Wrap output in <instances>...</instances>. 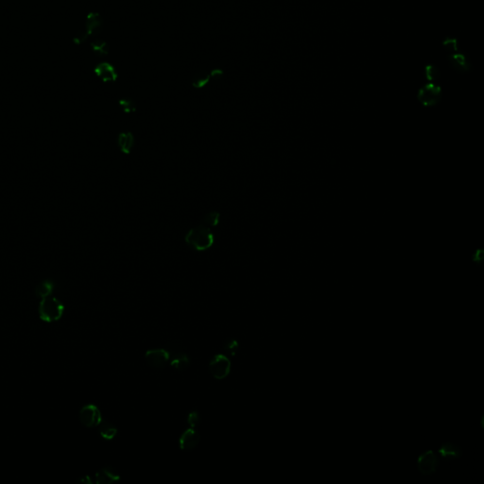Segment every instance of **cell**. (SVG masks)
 Segmentation results:
<instances>
[{
  "mask_svg": "<svg viewBox=\"0 0 484 484\" xmlns=\"http://www.w3.org/2000/svg\"><path fill=\"white\" fill-rule=\"evenodd\" d=\"M120 479L118 471L112 467H104L96 474V483L99 484H110Z\"/></svg>",
  "mask_w": 484,
  "mask_h": 484,
  "instance_id": "cell-12",
  "label": "cell"
},
{
  "mask_svg": "<svg viewBox=\"0 0 484 484\" xmlns=\"http://www.w3.org/2000/svg\"><path fill=\"white\" fill-rule=\"evenodd\" d=\"M95 73L100 79H102L104 83L115 82L118 79V73L116 69L114 68V66H112L110 63H102L99 65H97L95 68Z\"/></svg>",
  "mask_w": 484,
  "mask_h": 484,
  "instance_id": "cell-11",
  "label": "cell"
},
{
  "mask_svg": "<svg viewBox=\"0 0 484 484\" xmlns=\"http://www.w3.org/2000/svg\"><path fill=\"white\" fill-rule=\"evenodd\" d=\"M119 105L125 113H132L136 110V104L132 99H122L119 101Z\"/></svg>",
  "mask_w": 484,
  "mask_h": 484,
  "instance_id": "cell-22",
  "label": "cell"
},
{
  "mask_svg": "<svg viewBox=\"0 0 484 484\" xmlns=\"http://www.w3.org/2000/svg\"><path fill=\"white\" fill-rule=\"evenodd\" d=\"M91 47L93 49V51L100 55V56H103V55H107L108 54V46H107V44L105 41L103 40H101V39H96L95 41H93L91 43Z\"/></svg>",
  "mask_w": 484,
  "mask_h": 484,
  "instance_id": "cell-18",
  "label": "cell"
},
{
  "mask_svg": "<svg viewBox=\"0 0 484 484\" xmlns=\"http://www.w3.org/2000/svg\"><path fill=\"white\" fill-rule=\"evenodd\" d=\"M186 242L192 249L206 251L214 244V235L211 228L205 224H200L190 229L186 235Z\"/></svg>",
  "mask_w": 484,
  "mask_h": 484,
  "instance_id": "cell-1",
  "label": "cell"
},
{
  "mask_svg": "<svg viewBox=\"0 0 484 484\" xmlns=\"http://www.w3.org/2000/svg\"><path fill=\"white\" fill-rule=\"evenodd\" d=\"M118 147L124 153H131L134 146V136L132 132H120L118 137Z\"/></svg>",
  "mask_w": 484,
  "mask_h": 484,
  "instance_id": "cell-13",
  "label": "cell"
},
{
  "mask_svg": "<svg viewBox=\"0 0 484 484\" xmlns=\"http://www.w3.org/2000/svg\"><path fill=\"white\" fill-rule=\"evenodd\" d=\"M77 483L82 484H92L93 482L89 476H83L77 480Z\"/></svg>",
  "mask_w": 484,
  "mask_h": 484,
  "instance_id": "cell-25",
  "label": "cell"
},
{
  "mask_svg": "<svg viewBox=\"0 0 484 484\" xmlns=\"http://www.w3.org/2000/svg\"><path fill=\"white\" fill-rule=\"evenodd\" d=\"M99 431H100V434L103 439L108 441L114 439L116 437V435L118 434V429L112 424H110L109 422H107L103 419L102 420L101 424L99 425Z\"/></svg>",
  "mask_w": 484,
  "mask_h": 484,
  "instance_id": "cell-15",
  "label": "cell"
},
{
  "mask_svg": "<svg viewBox=\"0 0 484 484\" xmlns=\"http://www.w3.org/2000/svg\"><path fill=\"white\" fill-rule=\"evenodd\" d=\"M442 90L439 85L435 84H427L419 90L418 100L424 106H433L439 103Z\"/></svg>",
  "mask_w": 484,
  "mask_h": 484,
  "instance_id": "cell-6",
  "label": "cell"
},
{
  "mask_svg": "<svg viewBox=\"0 0 484 484\" xmlns=\"http://www.w3.org/2000/svg\"><path fill=\"white\" fill-rule=\"evenodd\" d=\"M436 464H437V459L436 456L432 452L425 453L419 460V468L425 474L430 473L435 469Z\"/></svg>",
  "mask_w": 484,
  "mask_h": 484,
  "instance_id": "cell-14",
  "label": "cell"
},
{
  "mask_svg": "<svg viewBox=\"0 0 484 484\" xmlns=\"http://www.w3.org/2000/svg\"><path fill=\"white\" fill-rule=\"evenodd\" d=\"M103 20L102 16L97 13H91L87 15L86 23L84 30L78 32L74 37L75 44H81L84 43L90 35L99 34L103 29Z\"/></svg>",
  "mask_w": 484,
  "mask_h": 484,
  "instance_id": "cell-3",
  "label": "cell"
},
{
  "mask_svg": "<svg viewBox=\"0 0 484 484\" xmlns=\"http://www.w3.org/2000/svg\"><path fill=\"white\" fill-rule=\"evenodd\" d=\"M79 419L82 425L92 428L99 426L103 417L99 408L93 404L84 406L79 413Z\"/></svg>",
  "mask_w": 484,
  "mask_h": 484,
  "instance_id": "cell-4",
  "label": "cell"
},
{
  "mask_svg": "<svg viewBox=\"0 0 484 484\" xmlns=\"http://www.w3.org/2000/svg\"><path fill=\"white\" fill-rule=\"evenodd\" d=\"M238 347H239V344L238 342L235 340V339H227L224 344H223V348H224V351L226 354L230 355V356H235L236 352L238 351Z\"/></svg>",
  "mask_w": 484,
  "mask_h": 484,
  "instance_id": "cell-21",
  "label": "cell"
},
{
  "mask_svg": "<svg viewBox=\"0 0 484 484\" xmlns=\"http://www.w3.org/2000/svg\"><path fill=\"white\" fill-rule=\"evenodd\" d=\"M448 60L451 67L458 72L464 73V72H468L471 69L469 60L463 53L457 52L454 54L448 55Z\"/></svg>",
  "mask_w": 484,
  "mask_h": 484,
  "instance_id": "cell-10",
  "label": "cell"
},
{
  "mask_svg": "<svg viewBox=\"0 0 484 484\" xmlns=\"http://www.w3.org/2000/svg\"><path fill=\"white\" fill-rule=\"evenodd\" d=\"M442 45L443 46V48L445 49V51L451 55V54H454V53H457L459 51V48H458V41L456 38H446L442 41Z\"/></svg>",
  "mask_w": 484,
  "mask_h": 484,
  "instance_id": "cell-20",
  "label": "cell"
},
{
  "mask_svg": "<svg viewBox=\"0 0 484 484\" xmlns=\"http://www.w3.org/2000/svg\"><path fill=\"white\" fill-rule=\"evenodd\" d=\"M209 370L215 379H223L230 373L231 362L226 356L217 355L210 361Z\"/></svg>",
  "mask_w": 484,
  "mask_h": 484,
  "instance_id": "cell-5",
  "label": "cell"
},
{
  "mask_svg": "<svg viewBox=\"0 0 484 484\" xmlns=\"http://www.w3.org/2000/svg\"><path fill=\"white\" fill-rule=\"evenodd\" d=\"M53 291H54V283L50 280H44L37 285L36 290H35V294L39 298L43 299V298L50 296L53 293Z\"/></svg>",
  "mask_w": 484,
  "mask_h": 484,
  "instance_id": "cell-16",
  "label": "cell"
},
{
  "mask_svg": "<svg viewBox=\"0 0 484 484\" xmlns=\"http://www.w3.org/2000/svg\"><path fill=\"white\" fill-rule=\"evenodd\" d=\"M188 423L192 428L198 426L201 424V416L197 411H192L188 417Z\"/></svg>",
  "mask_w": 484,
  "mask_h": 484,
  "instance_id": "cell-24",
  "label": "cell"
},
{
  "mask_svg": "<svg viewBox=\"0 0 484 484\" xmlns=\"http://www.w3.org/2000/svg\"><path fill=\"white\" fill-rule=\"evenodd\" d=\"M210 74L207 73L206 71H202L199 74H197L194 78H193V82H192V85L195 87V88H203L204 86H206V84H208L209 80H210Z\"/></svg>",
  "mask_w": 484,
  "mask_h": 484,
  "instance_id": "cell-17",
  "label": "cell"
},
{
  "mask_svg": "<svg viewBox=\"0 0 484 484\" xmlns=\"http://www.w3.org/2000/svg\"><path fill=\"white\" fill-rule=\"evenodd\" d=\"M222 74H223V72H222L220 69H215V70H213V71L210 73V77H211V78L216 79V78L221 77V75H222Z\"/></svg>",
  "mask_w": 484,
  "mask_h": 484,
  "instance_id": "cell-26",
  "label": "cell"
},
{
  "mask_svg": "<svg viewBox=\"0 0 484 484\" xmlns=\"http://www.w3.org/2000/svg\"><path fill=\"white\" fill-rule=\"evenodd\" d=\"M200 441H201L200 434L196 430H194V428L191 427L183 433V435L179 440V445L181 449L186 451H190L198 446Z\"/></svg>",
  "mask_w": 484,
  "mask_h": 484,
  "instance_id": "cell-9",
  "label": "cell"
},
{
  "mask_svg": "<svg viewBox=\"0 0 484 484\" xmlns=\"http://www.w3.org/2000/svg\"><path fill=\"white\" fill-rule=\"evenodd\" d=\"M169 355L170 365L178 371H184L190 365V359L188 355L177 347L169 345V348H166Z\"/></svg>",
  "mask_w": 484,
  "mask_h": 484,
  "instance_id": "cell-7",
  "label": "cell"
},
{
  "mask_svg": "<svg viewBox=\"0 0 484 484\" xmlns=\"http://www.w3.org/2000/svg\"><path fill=\"white\" fill-rule=\"evenodd\" d=\"M220 213L219 212H216V211H212L210 213H208L207 215L205 216L204 220H203V224H205L206 226L208 227H215L219 224L220 222Z\"/></svg>",
  "mask_w": 484,
  "mask_h": 484,
  "instance_id": "cell-19",
  "label": "cell"
},
{
  "mask_svg": "<svg viewBox=\"0 0 484 484\" xmlns=\"http://www.w3.org/2000/svg\"><path fill=\"white\" fill-rule=\"evenodd\" d=\"M64 312L62 302L53 296L43 298L39 304V316L42 321L54 323L59 321Z\"/></svg>",
  "mask_w": 484,
  "mask_h": 484,
  "instance_id": "cell-2",
  "label": "cell"
},
{
  "mask_svg": "<svg viewBox=\"0 0 484 484\" xmlns=\"http://www.w3.org/2000/svg\"><path fill=\"white\" fill-rule=\"evenodd\" d=\"M145 359L148 366L160 369L169 361V355L166 349H151L146 353Z\"/></svg>",
  "mask_w": 484,
  "mask_h": 484,
  "instance_id": "cell-8",
  "label": "cell"
},
{
  "mask_svg": "<svg viewBox=\"0 0 484 484\" xmlns=\"http://www.w3.org/2000/svg\"><path fill=\"white\" fill-rule=\"evenodd\" d=\"M439 70L436 66L432 65V64H429V65H426L425 68V78L429 81V82H433V81H436L438 78H439Z\"/></svg>",
  "mask_w": 484,
  "mask_h": 484,
  "instance_id": "cell-23",
  "label": "cell"
}]
</instances>
